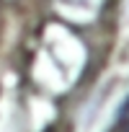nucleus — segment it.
Returning a JSON list of instances; mask_svg holds the SVG:
<instances>
[{
    "label": "nucleus",
    "instance_id": "2",
    "mask_svg": "<svg viewBox=\"0 0 129 132\" xmlns=\"http://www.w3.org/2000/svg\"><path fill=\"white\" fill-rule=\"evenodd\" d=\"M49 132H52V129H49Z\"/></svg>",
    "mask_w": 129,
    "mask_h": 132
},
{
    "label": "nucleus",
    "instance_id": "1",
    "mask_svg": "<svg viewBox=\"0 0 129 132\" xmlns=\"http://www.w3.org/2000/svg\"><path fill=\"white\" fill-rule=\"evenodd\" d=\"M116 132H129V101L124 104V109L119 111V124H116Z\"/></svg>",
    "mask_w": 129,
    "mask_h": 132
}]
</instances>
